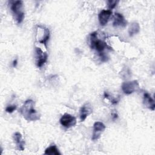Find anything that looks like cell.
<instances>
[{
	"mask_svg": "<svg viewBox=\"0 0 155 155\" xmlns=\"http://www.w3.org/2000/svg\"><path fill=\"white\" fill-rule=\"evenodd\" d=\"M108 7L110 8V10L114 8L117 4V3L119 2L118 1H112V0H110V1H108Z\"/></svg>",
	"mask_w": 155,
	"mask_h": 155,
	"instance_id": "obj_16",
	"label": "cell"
},
{
	"mask_svg": "<svg viewBox=\"0 0 155 155\" xmlns=\"http://www.w3.org/2000/svg\"><path fill=\"white\" fill-rule=\"evenodd\" d=\"M17 64H18V60H17V59H15V60L13 61V66L14 67H15L16 66Z\"/></svg>",
	"mask_w": 155,
	"mask_h": 155,
	"instance_id": "obj_18",
	"label": "cell"
},
{
	"mask_svg": "<svg viewBox=\"0 0 155 155\" xmlns=\"http://www.w3.org/2000/svg\"><path fill=\"white\" fill-rule=\"evenodd\" d=\"M36 64L37 67H41L47 61L48 54L46 52H44L40 48L36 47Z\"/></svg>",
	"mask_w": 155,
	"mask_h": 155,
	"instance_id": "obj_8",
	"label": "cell"
},
{
	"mask_svg": "<svg viewBox=\"0 0 155 155\" xmlns=\"http://www.w3.org/2000/svg\"><path fill=\"white\" fill-rule=\"evenodd\" d=\"M93 112V108L91 105L87 102L82 106L80 109V119L81 121H84L86 118L91 114Z\"/></svg>",
	"mask_w": 155,
	"mask_h": 155,
	"instance_id": "obj_9",
	"label": "cell"
},
{
	"mask_svg": "<svg viewBox=\"0 0 155 155\" xmlns=\"http://www.w3.org/2000/svg\"><path fill=\"white\" fill-rule=\"evenodd\" d=\"M35 102L31 99L25 101L20 109V113L28 121H36L40 119V114L34 108Z\"/></svg>",
	"mask_w": 155,
	"mask_h": 155,
	"instance_id": "obj_1",
	"label": "cell"
},
{
	"mask_svg": "<svg viewBox=\"0 0 155 155\" xmlns=\"http://www.w3.org/2000/svg\"><path fill=\"white\" fill-rule=\"evenodd\" d=\"M44 153L45 154H55V155H60L61 153H59L58 149L57 148L56 146L54 145H51L45 150Z\"/></svg>",
	"mask_w": 155,
	"mask_h": 155,
	"instance_id": "obj_15",
	"label": "cell"
},
{
	"mask_svg": "<svg viewBox=\"0 0 155 155\" xmlns=\"http://www.w3.org/2000/svg\"><path fill=\"white\" fill-rule=\"evenodd\" d=\"M10 8L17 23H21L24 18V12L23 10V2L22 1H14L11 4Z\"/></svg>",
	"mask_w": 155,
	"mask_h": 155,
	"instance_id": "obj_2",
	"label": "cell"
},
{
	"mask_svg": "<svg viewBox=\"0 0 155 155\" xmlns=\"http://www.w3.org/2000/svg\"><path fill=\"white\" fill-rule=\"evenodd\" d=\"M140 27L138 23L137 22H133L130 24L129 28H128V33L130 36H133L135 34H137L139 32Z\"/></svg>",
	"mask_w": 155,
	"mask_h": 155,
	"instance_id": "obj_14",
	"label": "cell"
},
{
	"mask_svg": "<svg viewBox=\"0 0 155 155\" xmlns=\"http://www.w3.org/2000/svg\"><path fill=\"white\" fill-rule=\"evenodd\" d=\"M90 41L91 48L92 49H96L99 53H103V51L108 47V45L104 41L97 39V31H94L90 34Z\"/></svg>",
	"mask_w": 155,
	"mask_h": 155,
	"instance_id": "obj_3",
	"label": "cell"
},
{
	"mask_svg": "<svg viewBox=\"0 0 155 155\" xmlns=\"http://www.w3.org/2000/svg\"><path fill=\"white\" fill-rule=\"evenodd\" d=\"M111 15H112V12L110 10H102L98 15V19H99L100 24L103 26L107 24Z\"/></svg>",
	"mask_w": 155,
	"mask_h": 155,
	"instance_id": "obj_10",
	"label": "cell"
},
{
	"mask_svg": "<svg viewBox=\"0 0 155 155\" xmlns=\"http://www.w3.org/2000/svg\"><path fill=\"white\" fill-rule=\"evenodd\" d=\"M13 137L14 141L16 144L18 149L20 151H24L25 142L22 139V134L19 132H16L13 134Z\"/></svg>",
	"mask_w": 155,
	"mask_h": 155,
	"instance_id": "obj_11",
	"label": "cell"
},
{
	"mask_svg": "<svg viewBox=\"0 0 155 155\" xmlns=\"http://www.w3.org/2000/svg\"><path fill=\"white\" fill-rule=\"evenodd\" d=\"M59 121L61 124L67 128L73 127L76 124V118L73 116L67 113L62 115Z\"/></svg>",
	"mask_w": 155,
	"mask_h": 155,
	"instance_id": "obj_6",
	"label": "cell"
},
{
	"mask_svg": "<svg viewBox=\"0 0 155 155\" xmlns=\"http://www.w3.org/2000/svg\"><path fill=\"white\" fill-rule=\"evenodd\" d=\"M50 38V31L49 30L41 25H38L36 30V41L45 45L46 47L47 43Z\"/></svg>",
	"mask_w": 155,
	"mask_h": 155,
	"instance_id": "obj_4",
	"label": "cell"
},
{
	"mask_svg": "<svg viewBox=\"0 0 155 155\" xmlns=\"http://www.w3.org/2000/svg\"><path fill=\"white\" fill-rule=\"evenodd\" d=\"M17 107L16 105H8L5 108V111L7 112V113H11L12 112H13L16 109Z\"/></svg>",
	"mask_w": 155,
	"mask_h": 155,
	"instance_id": "obj_17",
	"label": "cell"
},
{
	"mask_svg": "<svg viewBox=\"0 0 155 155\" xmlns=\"http://www.w3.org/2000/svg\"><path fill=\"white\" fill-rule=\"evenodd\" d=\"M143 104L146 107L150 110L154 111L155 109V104L153 99L151 97L149 93L145 92L143 94Z\"/></svg>",
	"mask_w": 155,
	"mask_h": 155,
	"instance_id": "obj_13",
	"label": "cell"
},
{
	"mask_svg": "<svg viewBox=\"0 0 155 155\" xmlns=\"http://www.w3.org/2000/svg\"><path fill=\"white\" fill-rule=\"evenodd\" d=\"M127 21L125 19L124 17L122 14L116 13L114 15V21L113 22V25L114 27H125L127 25Z\"/></svg>",
	"mask_w": 155,
	"mask_h": 155,
	"instance_id": "obj_12",
	"label": "cell"
},
{
	"mask_svg": "<svg viewBox=\"0 0 155 155\" xmlns=\"http://www.w3.org/2000/svg\"><path fill=\"white\" fill-rule=\"evenodd\" d=\"M139 88V85L137 81H132L124 82L122 85V90L126 94H130Z\"/></svg>",
	"mask_w": 155,
	"mask_h": 155,
	"instance_id": "obj_5",
	"label": "cell"
},
{
	"mask_svg": "<svg viewBox=\"0 0 155 155\" xmlns=\"http://www.w3.org/2000/svg\"><path fill=\"white\" fill-rule=\"evenodd\" d=\"M112 116H113L112 117H113V120L117 119V114L116 113H113V114H112Z\"/></svg>",
	"mask_w": 155,
	"mask_h": 155,
	"instance_id": "obj_19",
	"label": "cell"
},
{
	"mask_svg": "<svg viewBox=\"0 0 155 155\" xmlns=\"http://www.w3.org/2000/svg\"><path fill=\"white\" fill-rule=\"evenodd\" d=\"M105 125L102 122H96L93 125V130L91 139L93 140H97L100 138L101 134L104 131Z\"/></svg>",
	"mask_w": 155,
	"mask_h": 155,
	"instance_id": "obj_7",
	"label": "cell"
}]
</instances>
